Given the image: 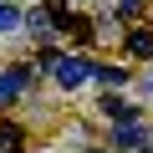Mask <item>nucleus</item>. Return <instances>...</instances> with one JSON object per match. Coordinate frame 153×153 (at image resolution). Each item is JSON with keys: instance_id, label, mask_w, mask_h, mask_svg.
Masks as SVG:
<instances>
[{"instance_id": "f257e3e1", "label": "nucleus", "mask_w": 153, "mask_h": 153, "mask_svg": "<svg viewBox=\"0 0 153 153\" xmlns=\"http://www.w3.org/2000/svg\"><path fill=\"white\" fill-rule=\"evenodd\" d=\"M41 66L56 71V82H61V87H82L87 76H92V66H87L82 56H41Z\"/></svg>"}, {"instance_id": "f03ea898", "label": "nucleus", "mask_w": 153, "mask_h": 153, "mask_svg": "<svg viewBox=\"0 0 153 153\" xmlns=\"http://www.w3.org/2000/svg\"><path fill=\"white\" fill-rule=\"evenodd\" d=\"M26 82H31V71H26V66H21V71H5V76H0V107H5V102H16Z\"/></svg>"}, {"instance_id": "7ed1b4c3", "label": "nucleus", "mask_w": 153, "mask_h": 153, "mask_svg": "<svg viewBox=\"0 0 153 153\" xmlns=\"http://www.w3.org/2000/svg\"><path fill=\"white\" fill-rule=\"evenodd\" d=\"M138 143H143V128H138V123L112 128V148H138Z\"/></svg>"}, {"instance_id": "20e7f679", "label": "nucleus", "mask_w": 153, "mask_h": 153, "mask_svg": "<svg viewBox=\"0 0 153 153\" xmlns=\"http://www.w3.org/2000/svg\"><path fill=\"white\" fill-rule=\"evenodd\" d=\"M102 112H107V117H123V123H128V117H133V102H123V97H112V92H107V97H102Z\"/></svg>"}, {"instance_id": "39448f33", "label": "nucleus", "mask_w": 153, "mask_h": 153, "mask_svg": "<svg viewBox=\"0 0 153 153\" xmlns=\"http://www.w3.org/2000/svg\"><path fill=\"white\" fill-rule=\"evenodd\" d=\"M128 51L133 56H153V31H133L128 36Z\"/></svg>"}, {"instance_id": "423d86ee", "label": "nucleus", "mask_w": 153, "mask_h": 153, "mask_svg": "<svg viewBox=\"0 0 153 153\" xmlns=\"http://www.w3.org/2000/svg\"><path fill=\"white\" fill-rule=\"evenodd\" d=\"M92 76H97V82H107V87L128 82V71H123V66H92Z\"/></svg>"}, {"instance_id": "0eeeda50", "label": "nucleus", "mask_w": 153, "mask_h": 153, "mask_svg": "<svg viewBox=\"0 0 153 153\" xmlns=\"http://www.w3.org/2000/svg\"><path fill=\"white\" fill-rule=\"evenodd\" d=\"M16 26H21V10H16V5H0V36L16 31Z\"/></svg>"}, {"instance_id": "6e6552de", "label": "nucleus", "mask_w": 153, "mask_h": 153, "mask_svg": "<svg viewBox=\"0 0 153 153\" xmlns=\"http://www.w3.org/2000/svg\"><path fill=\"white\" fill-rule=\"evenodd\" d=\"M16 143H21V128H16V123H5V128H0V153H10Z\"/></svg>"}, {"instance_id": "1a4fd4ad", "label": "nucleus", "mask_w": 153, "mask_h": 153, "mask_svg": "<svg viewBox=\"0 0 153 153\" xmlns=\"http://www.w3.org/2000/svg\"><path fill=\"white\" fill-rule=\"evenodd\" d=\"M117 10H123V16H138V10H143V0H117Z\"/></svg>"}]
</instances>
